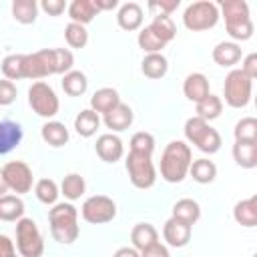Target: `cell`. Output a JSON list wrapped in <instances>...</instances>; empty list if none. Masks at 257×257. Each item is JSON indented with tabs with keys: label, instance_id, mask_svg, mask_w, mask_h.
Instances as JSON below:
<instances>
[{
	"label": "cell",
	"instance_id": "cell-1",
	"mask_svg": "<svg viewBox=\"0 0 257 257\" xmlns=\"http://www.w3.org/2000/svg\"><path fill=\"white\" fill-rule=\"evenodd\" d=\"M193 151L185 141H171L161 155V177L167 183H181L189 175Z\"/></svg>",
	"mask_w": 257,
	"mask_h": 257
},
{
	"label": "cell",
	"instance_id": "cell-2",
	"mask_svg": "<svg viewBox=\"0 0 257 257\" xmlns=\"http://www.w3.org/2000/svg\"><path fill=\"white\" fill-rule=\"evenodd\" d=\"M50 235L62 245H70L78 239V209L72 203H56L48 211Z\"/></svg>",
	"mask_w": 257,
	"mask_h": 257
},
{
	"label": "cell",
	"instance_id": "cell-3",
	"mask_svg": "<svg viewBox=\"0 0 257 257\" xmlns=\"http://www.w3.org/2000/svg\"><path fill=\"white\" fill-rule=\"evenodd\" d=\"M16 249L20 257H42L44 237L34 219L22 217L16 221Z\"/></svg>",
	"mask_w": 257,
	"mask_h": 257
},
{
	"label": "cell",
	"instance_id": "cell-4",
	"mask_svg": "<svg viewBox=\"0 0 257 257\" xmlns=\"http://www.w3.org/2000/svg\"><path fill=\"white\" fill-rule=\"evenodd\" d=\"M219 6L209 0L191 2L183 12V24L191 32H203L219 22Z\"/></svg>",
	"mask_w": 257,
	"mask_h": 257
},
{
	"label": "cell",
	"instance_id": "cell-5",
	"mask_svg": "<svg viewBox=\"0 0 257 257\" xmlns=\"http://www.w3.org/2000/svg\"><path fill=\"white\" fill-rule=\"evenodd\" d=\"M28 104L38 116L48 118V120L54 118L60 108V100H58L54 88L44 80L32 82V86L28 88Z\"/></svg>",
	"mask_w": 257,
	"mask_h": 257
},
{
	"label": "cell",
	"instance_id": "cell-6",
	"mask_svg": "<svg viewBox=\"0 0 257 257\" xmlns=\"http://www.w3.org/2000/svg\"><path fill=\"white\" fill-rule=\"evenodd\" d=\"M251 92H253V80L247 78L241 68L231 70L225 76V84H223V96L225 102L231 108H243L249 104L251 100Z\"/></svg>",
	"mask_w": 257,
	"mask_h": 257
},
{
	"label": "cell",
	"instance_id": "cell-7",
	"mask_svg": "<svg viewBox=\"0 0 257 257\" xmlns=\"http://www.w3.org/2000/svg\"><path fill=\"white\" fill-rule=\"evenodd\" d=\"M124 167H126V173H128L133 187L147 191L157 183V169H155V163L151 157L139 155V153H128Z\"/></svg>",
	"mask_w": 257,
	"mask_h": 257
},
{
	"label": "cell",
	"instance_id": "cell-8",
	"mask_svg": "<svg viewBox=\"0 0 257 257\" xmlns=\"http://www.w3.org/2000/svg\"><path fill=\"white\" fill-rule=\"evenodd\" d=\"M80 215L86 223L104 225L116 217V203L106 195H92L82 203Z\"/></svg>",
	"mask_w": 257,
	"mask_h": 257
},
{
	"label": "cell",
	"instance_id": "cell-9",
	"mask_svg": "<svg viewBox=\"0 0 257 257\" xmlns=\"http://www.w3.org/2000/svg\"><path fill=\"white\" fill-rule=\"evenodd\" d=\"M2 173H4V179L8 183V189L14 191L18 197L32 191V183H34L32 169L24 161H8L2 167Z\"/></svg>",
	"mask_w": 257,
	"mask_h": 257
},
{
	"label": "cell",
	"instance_id": "cell-10",
	"mask_svg": "<svg viewBox=\"0 0 257 257\" xmlns=\"http://www.w3.org/2000/svg\"><path fill=\"white\" fill-rule=\"evenodd\" d=\"M52 74V62H50V48H42L30 54H24V78L40 80Z\"/></svg>",
	"mask_w": 257,
	"mask_h": 257
},
{
	"label": "cell",
	"instance_id": "cell-11",
	"mask_svg": "<svg viewBox=\"0 0 257 257\" xmlns=\"http://www.w3.org/2000/svg\"><path fill=\"white\" fill-rule=\"evenodd\" d=\"M96 155L100 157V161L104 163H116L122 159L124 155V145L120 141V137H116L114 133H104L96 139Z\"/></svg>",
	"mask_w": 257,
	"mask_h": 257
},
{
	"label": "cell",
	"instance_id": "cell-12",
	"mask_svg": "<svg viewBox=\"0 0 257 257\" xmlns=\"http://www.w3.org/2000/svg\"><path fill=\"white\" fill-rule=\"evenodd\" d=\"M191 233H193V227L187 225L181 219H175V217L167 219L165 225H163V237H165L167 245L177 247V249L179 247H185L191 241Z\"/></svg>",
	"mask_w": 257,
	"mask_h": 257
},
{
	"label": "cell",
	"instance_id": "cell-13",
	"mask_svg": "<svg viewBox=\"0 0 257 257\" xmlns=\"http://www.w3.org/2000/svg\"><path fill=\"white\" fill-rule=\"evenodd\" d=\"M102 116H104V118H102L104 126L110 128L112 133L126 131V128L133 124V120H135V112H133V108H131L128 104H124L122 100H120L110 112H106V114H102Z\"/></svg>",
	"mask_w": 257,
	"mask_h": 257
},
{
	"label": "cell",
	"instance_id": "cell-14",
	"mask_svg": "<svg viewBox=\"0 0 257 257\" xmlns=\"http://www.w3.org/2000/svg\"><path fill=\"white\" fill-rule=\"evenodd\" d=\"M143 6L139 2H124L118 6V12H116V22L122 30L126 32H133V30H139L143 26Z\"/></svg>",
	"mask_w": 257,
	"mask_h": 257
},
{
	"label": "cell",
	"instance_id": "cell-15",
	"mask_svg": "<svg viewBox=\"0 0 257 257\" xmlns=\"http://www.w3.org/2000/svg\"><path fill=\"white\" fill-rule=\"evenodd\" d=\"M183 94L191 102L197 104L207 94H211V90H209V78L203 72H191V74H187V78L183 82Z\"/></svg>",
	"mask_w": 257,
	"mask_h": 257
},
{
	"label": "cell",
	"instance_id": "cell-16",
	"mask_svg": "<svg viewBox=\"0 0 257 257\" xmlns=\"http://www.w3.org/2000/svg\"><path fill=\"white\" fill-rule=\"evenodd\" d=\"M233 219L241 227H255L257 225V195H251L247 199H241L233 207Z\"/></svg>",
	"mask_w": 257,
	"mask_h": 257
},
{
	"label": "cell",
	"instance_id": "cell-17",
	"mask_svg": "<svg viewBox=\"0 0 257 257\" xmlns=\"http://www.w3.org/2000/svg\"><path fill=\"white\" fill-rule=\"evenodd\" d=\"M118 102H120V96H118L116 88H112V86H102V88H98V90L90 96V108H92L96 114H106V112H110Z\"/></svg>",
	"mask_w": 257,
	"mask_h": 257
},
{
	"label": "cell",
	"instance_id": "cell-18",
	"mask_svg": "<svg viewBox=\"0 0 257 257\" xmlns=\"http://www.w3.org/2000/svg\"><path fill=\"white\" fill-rule=\"evenodd\" d=\"M22 141V126L14 120H0V155H8Z\"/></svg>",
	"mask_w": 257,
	"mask_h": 257
},
{
	"label": "cell",
	"instance_id": "cell-19",
	"mask_svg": "<svg viewBox=\"0 0 257 257\" xmlns=\"http://www.w3.org/2000/svg\"><path fill=\"white\" fill-rule=\"evenodd\" d=\"M40 137L46 145L58 149V147H64L70 139L68 135V128L64 126V122H58V120H46L40 128Z\"/></svg>",
	"mask_w": 257,
	"mask_h": 257
},
{
	"label": "cell",
	"instance_id": "cell-20",
	"mask_svg": "<svg viewBox=\"0 0 257 257\" xmlns=\"http://www.w3.org/2000/svg\"><path fill=\"white\" fill-rule=\"evenodd\" d=\"M131 243L137 251H145L151 245L159 243V231L151 223H137L131 231Z\"/></svg>",
	"mask_w": 257,
	"mask_h": 257
},
{
	"label": "cell",
	"instance_id": "cell-21",
	"mask_svg": "<svg viewBox=\"0 0 257 257\" xmlns=\"http://www.w3.org/2000/svg\"><path fill=\"white\" fill-rule=\"evenodd\" d=\"M66 10H68V16H70V22H76V24H82V26L92 22L94 16L98 14L92 0H72L66 6Z\"/></svg>",
	"mask_w": 257,
	"mask_h": 257
},
{
	"label": "cell",
	"instance_id": "cell-22",
	"mask_svg": "<svg viewBox=\"0 0 257 257\" xmlns=\"http://www.w3.org/2000/svg\"><path fill=\"white\" fill-rule=\"evenodd\" d=\"M233 159L241 169H255L257 167V143L249 141H235L233 145Z\"/></svg>",
	"mask_w": 257,
	"mask_h": 257
},
{
	"label": "cell",
	"instance_id": "cell-23",
	"mask_svg": "<svg viewBox=\"0 0 257 257\" xmlns=\"http://www.w3.org/2000/svg\"><path fill=\"white\" fill-rule=\"evenodd\" d=\"M211 56H213V60L219 64V66H233V64H237L239 60H241V46L237 44V42H219L215 48H213V52H211Z\"/></svg>",
	"mask_w": 257,
	"mask_h": 257
},
{
	"label": "cell",
	"instance_id": "cell-24",
	"mask_svg": "<svg viewBox=\"0 0 257 257\" xmlns=\"http://www.w3.org/2000/svg\"><path fill=\"white\" fill-rule=\"evenodd\" d=\"M98 126H100V116H98L92 108L80 110V112L76 114V118H74V131H76L82 139L94 137L96 131H98Z\"/></svg>",
	"mask_w": 257,
	"mask_h": 257
},
{
	"label": "cell",
	"instance_id": "cell-25",
	"mask_svg": "<svg viewBox=\"0 0 257 257\" xmlns=\"http://www.w3.org/2000/svg\"><path fill=\"white\" fill-rule=\"evenodd\" d=\"M171 217L181 219V221H185L187 225L193 227V225L201 219V207H199V203H197L195 199L185 197V199H179V201L173 205V215H171Z\"/></svg>",
	"mask_w": 257,
	"mask_h": 257
},
{
	"label": "cell",
	"instance_id": "cell-26",
	"mask_svg": "<svg viewBox=\"0 0 257 257\" xmlns=\"http://www.w3.org/2000/svg\"><path fill=\"white\" fill-rule=\"evenodd\" d=\"M24 217V201L18 195H2L0 197V221L12 223Z\"/></svg>",
	"mask_w": 257,
	"mask_h": 257
},
{
	"label": "cell",
	"instance_id": "cell-27",
	"mask_svg": "<svg viewBox=\"0 0 257 257\" xmlns=\"http://www.w3.org/2000/svg\"><path fill=\"white\" fill-rule=\"evenodd\" d=\"M141 70H143V74H145L147 78L159 80V78H163V76L167 74V70H169V60H167L161 52H157V54H145V58H143V62H141Z\"/></svg>",
	"mask_w": 257,
	"mask_h": 257
},
{
	"label": "cell",
	"instance_id": "cell-28",
	"mask_svg": "<svg viewBox=\"0 0 257 257\" xmlns=\"http://www.w3.org/2000/svg\"><path fill=\"white\" fill-rule=\"evenodd\" d=\"M189 175L193 177L195 183L199 185H209L217 177V165L209 159H195L189 167Z\"/></svg>",
	"mask_w": 257,
	"mask_h": 257
},
{
	"label": "cell",
	"instance_id": "cell-29",
	"mask_svg": "<svg viewBox=\"0 0 257 257\" xmlns=\"http://www.w3.org/2000/svg\"><path fill=\"white\" fill-rule=\"evenodd\" d=\"M60 84H62V90H64L68 96H82V94L86 92V88H88V78H86L84 72L72 68L70 72H66V74L62 76Z\"/></svg>",
	"mask_w": 257,
	"mask_h": 257
},
{
	"label": "cell",
	"instance_id": "cell-30",
	"mask_svg": "<svg viewBox=\"0 0 257 257\" xmlns=\"http://www.w3.org/2000/svg\"><path fill=\"white\" fill-rule=\"evenodd\" d=\"M86 191V183H84V177L78 175V173H68L62 183H60V195H64V199H68V203L80 199Z\"/></svg>",
	"mask_w": 257,
	"mask_h": 257
},
{
	"label": "cell",
	"instance_id": "cell-31",
	"mask_svg": "<svg viewBox=\"0 0 257 257\" xmlns=\"http://www.w3.org/2000/svg\"><path fill=\"white\" fill-rule=\"evenodd\" d=\"M195 110H197V114L195 116H199V118H203V120H215V118H219L221 116V112H223V100L217 96V94H207L203 100H199L197 104H195Z\"/></svg>",
	"mask_w": 257,
	"mask_h": 257
},
{
	"label": "cell",
	"instance_id": "cell-32",
	"mask_svg": "<svg viewBox=\"0 0 257 257\" xmlns=\"http://www.w3.org/2000/svg\"><path fill=\"white\" fill-rule=\"evenodd\" d=\"M12 16L20 24H34L38 16L36 0H14L12 2Z\"/></svg>",
	"mask_w": 257,
	"mask_h": 257
},
{
	"label": "cell",
	"instance_id": "cell-33",
	"mask_svg": "<svg viewBox=\"0 0 257 257\" xmlns=\"http://www.w3.org/2000/svg\"><path fill=\"white\" fill-rule=\"evenodd\" d=\"M149 28H151L165 44H169V42L177 36V26H175L173 18L167 16V14H155V18H153V22L149 24Z\"/></svg>",
	"mask_w": 257,
	"mask_h": 257
},
{
	"label": "cell",
	"instance_id": "cell-34",
	"mask_svg": "<svg viewBox=\"0 0 257 257\" xmlns=\"http://www.w3.org/2000/svg\"><path fill=\"white\" fill-rule=\"evenodd\" d=\"M0 68H2V74H4L6 80L14 82V80L24 78V54H8V56H4Z\"/></svg>",
	"mask_w": 257,
	"mask_h": 257
},
{
	"label": "cell",
	"instance_id": "cell-35",
	"mask_svg": "<svg viewBox=\"0 0 257 257\" xmlns=\"http://www.w3.org/2000/svg\"><path fill=\"white\" fill-rule=\"evenodd\" d=\"M34 195L44 205H56L58 195H60V189H58L56 181H52V179H40L34 185Z\"/></svg>",
	"mask_w": 257,
	"mask_h": 257
},
{
	"label": "cell",
	"instance_id": "cell-36",
	"mask_svg": "<svg viewBox=\"0 0 257 257\" xmlns=\"http://www.w3.org/2000/svg\"><path fill=\"white\" fill-rule=\"evenodd\" d=\"M50 62H52V74H66L72 70L74 56L68 48H50Z\"/></svg>",
	"mask_w": 257,
	"mask_h": 257
},
{
	"label": "cell",
	"instance_id": "cell-37",
	"mask_svg": "<svg viewBox=\"0 0 257 257\" xmlns=\"http://www.w3.org/2000/svg\"><path fill=\"white\" fill-rule=\"evenodd\" d=\"M225 28H227V34L233 38V42L235 40L243 42V40H249L253 36V22H251V18L229 20V22H225Z\"/></svg>",
	"mask_w": 257,
	"mask_h": 257
},
{
	"label": "cell",
	"instance_id": "cell-38",
	"mask_svg": "<svg viewBox=\"0 0 257 257\" xmlns=\"http://www.w3.org/2000/svg\"><path fill=\"white\" fill-rule=\"evenodd\" d=\"M137 42H139V48H143L145 54H157V52H161V50L167 46L149 26L141 28V32H139V36H137Z\"/></svg>",
	"mask_w": 257,
	"mask_h": 257
},
{
	"label": "cell",
	"instance_id": "cell-39",
	"mask_svg": "<svg viewBox=\"0 0 257 257\" xmlns=\"http://www.w3.org/2000/svg\"><path fill=\"white\" fill-rule=\"evenodd\" d=\"M64 40L70 48H84L88 42V30L82 24L76 22H68L64 28Z\"/></svg>",
	"mask_w": 257,
	"mask_h": 257
},
{
	"label": "cell",
	"instance_id": "cell-40",
	"mask_svg": "<svg viewBox=\"0 0 257 257\" xmlns=\"http://www.w3.org/2000/svg\"><path fill=\"white\" fill-rule=\"evenodd\" d=\"M221 12H223L225 22L239 20V18H251L249 16V4L245 0H223L221 2Z\"/></svg>",
	"mask_w": 257,
	"mask_h": 257
},
{
	"label": "cell",
	"instance_id": "cell-41",
	"mask_svg": "<svg viewBox=\"0 0 257 257\" xmlns=\"http://www.w3.org/2000/svg\"><path fill=\"white\" fill-rule=\"evenodd\" d=\"M233 137H235V141L257 143V118L255 116H245V118L237 120V124L233 128Z\"/></svg>",
	"mask_w": 257,
	"mask_h": 257
},
{
	"label": "cell",
	"instance_id": "cell-42",
	"mask_svg": "<svg viewBox=\"0 0 257 257\" xmlns=\"http://www.w3.org/2000/svg\"><path fill=\"white\" fill-rule=\"evenodd\" d=\"M155 137L151 133H145V131H139L131 137V153H139V155H147V157H153L155 153Z\"/></svg>",
	"mask_w": 257,
	"mask_h": 257
},
{
	"label": "cell",
	"instance_id": "cell-43",
	"mask_svg": "<svg viewBox=\"0 0 257 257\" xmlns=\"http://www.w3.org/2000/svg\"><path fill=\"white\" fill-rule=\"evenodd\" d=\"M221 145H223L221 135H219L213 126H209V128L203 133V137L197 141L195 147H197L201 153H205V155H215V153L221 149Z\"/></svg>",
	"mask_w": 257,
	"mask_h": 257
},
{
	"label": "cell",
	"instance_id": "cell-44",
	"mask_svg": "<svg viewBox=\"0 0 257 257\" xmlns=\"http://www.w3.org/2000/svg\"><path fill=\"white\" fill-rule=\"evenodd\" d=\"M207 128H209V122H207V120H203V118H199V116H191V118H187L183 133H185V139H187L191 145H197V141L203 137V133H205Z\"/></svg>",
	"mask_w": 257,
	"mask_h": 257
},
{
	"label": "cell",
	"instance_id": "cell-45",
	"mask_svg": "<svg viewBox=\"0 0 257 257\" xmlns=\"http://www.w3.org/2000/svg\"><path fill=\"white\" fill-rule=\"evenodd\" d=\"M18 96V90H16V84L12 80H6V78H0V106H8L16 100Z\"/></svg>",
	"mask_w": 257,
	"mask_h": 257
},
{
	"label": "cell",
	"instance_id": "cell-46",
	"mask_svg": "<svg viewBox=\"0 0 257 257\" xmlns=\"http://www.w3.org/2000/svg\"><path fill=\"white\" fill-rule=\"evenodd\" d=\"M38 8H42L48 16H60L66 10V2L64 0H42Z\"/></svg>",
	"mask_w": 257,
	"mask_h": 257
},
{
	"label": "cell",
	"instance_id": "cell-47",
	"mask_svg": "<svg viewBox=\"0 0 257 257\" xmlns=\"http://www.w3.org/2000/svg\"><path fill=\"white\" fill-rule=\"evenodd\" d=\"M179 4H181V0H159V2L153 0V2H149V8L151 10H159V14L171 16V12L179 8Z\"/></svg>",
	"mask_w": 257,
	"mask_h": 257
},
{
	"label": "cell",
	"instance_id": "cell-48",
	"mask_svg": "<svg viewBox=\"0 0 257 257\" xmlns=\"http://www.w3.org/2000/svg\"><path fill=\"white\" fill-rule=\"evenodd\" d=\"M241 72H243L247 78H251V80L257 78V54H255V52H251V54H247V56L243 58Z\"/></svg>",
	"mask_w": 257,
	"mask_h": 257
},
{
	"label": "cell",
	"instance_id": "cell-49",
	"mask_svg": "<svg viewBox=\"0 0 257 257\" xmlns=\"http://www.w3.org/2000/svg\"><path fill=\"white\" fill-rule=\"evenodd\" d=\"M141 257H171V253L163 243H155L149 249L141 251Z\"/></svg>",
	"mask_w": 257,
	"mask_h": 257
},
{
	"label": "cell",
	"instance_id": "cell-50",
	"mask_svg": "<svg viewBox=\"0 0 257 257\" xmlns=\"http://www.w3.org/2000/svg\"><path fill=\"white\" fill-rule=\"evenodd\" d=\"M16 253V247H14V241L6 235H0V257H8Z\"/></svg>",
	"mask_w": 257,
	"mask_h": 257
},
{
	"label": "cell",
	"instance_id": "cell-51",
	"mask_svg": "<svg viewBox=\"0 0 257 257\" xmlns=\"http://www.w3.org/2000/svg\"><path fill=\"white\" fill-rule=\"evenodd\" d=\"M112 257H141V251H137L135 247H118Z\"/></svg>",
	"mask_w": 257,
	"mask_h": 257
},
{
	"label": "cell",
	"instance_id": "cell-52",
	"mask_svg": "<svg viewBox=\"0 0 257 257\" xmlns=\"http://www.w3.org/2000/svg\"><path fill=\"white\" fill-rule=\"evenodd\" d=\"M92 2H94L98 12L100 10H114L118 6V0H92Z\"/></svg>",
	"mask_w": 257,
	"mask_h": 257
},
{
	"label": "cell",
	"instance_id": "cell-53",
	"mask_svg": "<svg viewBox=\"0 0 257 257\" xmlns=\"http://www.w3.org/2000/svg\"><path fill=\"white\" fill-rule=\"evenodd\" d=\"M10 189H8V183H6V179H4V173H2V169H0V197L2 195H6Z\"/></svg>",
	"mask_w": 257,
	"mask_h": 257
},
{
	"label": "cell",
	"instance_id": "cell-54",
	"mask_svg": "<svg viewBox=\"0 0 257 257\" xmlns=\"http://www.w3.org/2000/svg\"><path fill=\"white\" fill-rule=\"evenodd\" d=\"M8 257H20V255H16V253H12V255H8Z\"/></svg>",
	"mask_w": 257,
	"mask_h": 257
}]
</instances>
